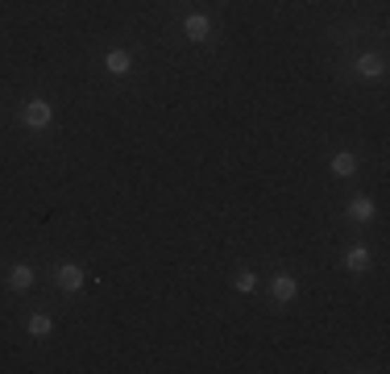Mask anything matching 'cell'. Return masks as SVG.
Wrapping results in <instances>:
<instances>
[{
    "instance_id": "1",
    "label": "cell",
    "mask_w": 390,
    "mask_h": 374,
    "mask_svg": "<svg viewBox=\"0 0 390 374\" xmlns=\"http://www.w3.org/2000/svg\"><path fill=\"white\" fill-rule=\"evenodd\" d=\"M50 117H54V108H50V100H25V108H21V121L30 125V129H46L50 125Z\"/></svg>"
},
{
    "instance_id": "10",
    "label": "cell",
    "mask_w": 390,
    "mask_h": 374,
    "mask_svg": "<svg viewBox=\"0 0 390 374\" xmlns=\"http://www.w3.org/2000/svg\"><path fill=\"white\" fill-rule=\"evenodd\" d=\"M353 171H357V158H353V154H345V150H341V154H332V175L349 179Z\"/></svg>"
},
{
    "instance_id": "3",
    "label": "cell",
    "mask_w": 390,
    "mask_h": 374,
    "mask_svg": "<svg viewBox=\"0 0 390 374\" xmlns=\"http://www.w3.org/2000/svg\"><path fill=\"white\" fill-rule=\"evenodd\" d=\"M299 295V283L291 279V275H274V283H270V299L274 304H291Z\"/></svg>"
},
{
    "instance_id": "9",
    "label": "cell",
    "mask_w": 390,
    "mask_h": 374,
    "mask_svg": "<svg viewBox=\"0 0 390 374\" xmlns=\"http://www.w3.org/2000/svg\"><path fill=\"white\" fill-rule=\"evenodd\" d=\"M349 217L353 221H374V200L370 195H353L349 200Z\"/></svg>"
},
{
    "instance_id": "5",
    "label": "cell",
    "mask_w": 390,
    "mask_h": 374,
    "mask_svg": "<svg viewBox=\"0 0 390 374\" xmlns=\"http://www.w3.org/2000/svg\"><path fill=\"white\" fill-rule=\"evenodd\" d=\"M183 34H187V38H191V42H204V38H208V34H212V21H208V17H204V13H191V17H187V21H183Z\"/></svg>"
},
{
    "instance_id": "6",
    "label": "cell",
    "mask_w": 390,
    "mask_h": 374,
    "mask_svg": "<svg viewBox=\"0 0 390 374\" xmlns=\"http://www.w3.org/2000/svg\"><path fill=\"white\" fill-rule=\"evenodd\" d=\"M104 71H108V75H129V71H133V54H129V50H108Z\"/></svg>"
},
{
    "instance_id": "11",
    "label": "cell",
    "mask_w": 390,
    "mask_h": 374,
    "mask_svg": "<svg viewBox=\"0 0 390 374\" xmlns=\"http://www.w3.org/2000/svg\"><path fill=\"white\" fill-rule=\"evenodd\" d=\"M30 333H34V337H50V333H54V321H50L46 312H34V316H30Z\"/></svg>"
},
{
    "instance_id": "4",
    "label": "cell",
    "mask_w": 390,
    "mask_h": 374,
    "mask_svg": "<svg viewBox=\"0 0 390 374\" xmlns=\"http://www.w3.org/2000/svg\"><path fill=\"white\" fill-rule=\"evenodd\" d=\"M353 71H357L361 79H378V75L386 71V58H382V54H361V58L353 63Z\"/></svg>"
},
{
    "instance_id": "2",
    "label": "cell",
    "mask_w": 390,
    "mask_h": 374,
    "mask_svg": "<svg viewBox=\"0 0 390 374\" xmlns=\"http://www.w3.org/2000/svg\"><path fill=\"white\" fill-rule=\"evenodd\" d=\"M54 283H58L63 291H79V287L87 283V275H84V266H79V262H63V266L54 271Z\"/></svg>"
},
{
    "instance_id": "12",
    "label": "cell",
    "mask_w": 390,
    "mask_h": 374,
    "mask_svg": "<svg viewBox=\"0 0 390 374\" xmlns=\"http://www.w3.org/2000/svg\"><path fill=\"white\" fill-rule=\"evenodd\" d=\"M254 287H258V275H254V271H241V275H237V291H241V295H249Z\"/></svg>"
},
{
    "instance_id": "7",
    "label": "cell",
    "mask_w": 390,
    "mask_h": 374,
    "mask_svg": "<svg viewBox=\"0 0 390 374\" xmlns=\"http://www.w3.org/2000/svg\"><path fill=\"white\" fill-rule=\"evenodd\" d=\"M8 287H13V291H30V287H34V266H25V262L8 266Z\"/></svg>"
},
{
    "instance_id": "8",
    "label": "cell",
    "mask_w": 390,
    "mask_h": 374,
    "mask_svg": "<svg viewBox=\"0 0 390 374\" xmlns=\"http://www.w3.org/2000/svg\"><path fill=\"white\" fill-rule=\"evenodd\" d=\"M345 271H353V275L370 271V250H365V245H353V250L345 254Z\"/></svg>"
}]
</instances>
